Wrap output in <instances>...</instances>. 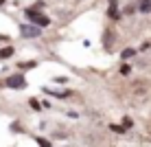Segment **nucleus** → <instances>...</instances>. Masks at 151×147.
<instances>
[{"instance_id":"obj_1","label":"nucleus","mask_w":151,"mask_h":147,"mask_svg":"<svg viewBox=\"0 0 151 147\" xmlns=\"http://www.w3.org/2000/svg\"><path fill=\"white\" fill-rule=\"evenodd\" d=\"M24 15H27V20H31V24H35V27H40V29L50 24V18H48V15H44V13H40L37 9H27Z\"/></svg>"},{"instance_id":"obj_2","label":"nucleus","mask_w":151,"mask_h":147,"mask_svg":"<svg viewBox=\"0 0 151 147\" xmlns=\"http://www.w3.org/2000/svg\"><path fill=\"white\" fill-rule=\"evenodd\" d=\"M7 86L20 90V88L27 86V77H22V75H11V77H7Z\"/></svg>"},{"instance_id":"obj_3","label":"nucleus","mask_w":151,"mask_h":147,"mask_svg":"<svg viewBox=\"0 0 151 147\" xmlns=\"http://www.w3.org/2000/svg\"><path fill=\"white\" fill-rule=\"evenodd\" d=\"M20 33H22L24 38H37L40 27H35V24H22V27H20Z\"/></svg>"},{"instance_id":"obj_4","label":"nucleus","mask_w":151,"mask_h":147,"mask_svg":"<svg viewBox=\"0 0 151 147\" xmlns=\"http://www.w3.org/2000/svg\"><path fill=\"white\" fill-rule=\"evenodd\" d=\"M138 11L140 13H151V0H138Z\"/></svg>"},{"instance_id":"obj_5","label":"nucleus","mask_w":151,"mask_h":147,"mask_svg":"<svg viewBox=\"0 0 151 147\" xmlns=\"http://www.w3.org/2000/svg\"><path fill=\"white\" fill-rule=\"evenodd\" d=\"M107 15H110L112 20H118V18H121V11H118L116 2H112V4H110V9H107Z\"/></svg>"},{"instance_id":"obj_6","label":"nucleus","mask_w":151,"mask_h":147,"mask_svg":"<svg viewBox=\"0 0 151 147\" xmlns=\"http://www.w3.org/2000/svg\"><path fill=\"white\" fill-rule=\"evenodd\" d=\"M11 55H13V46H7V49L0 51V59H9Z\"/></svg>"},{"instance_id":"obj_7","label":"nucleus","mask_w":151,"mask_h":147,"mask_svg":"<svg viewBox=\"0 0 151 147\" xmlns=\"http://www.w3.org/2000/svg\"><path fill=\"white\" fill-rule=\"evenodd\" d=\"M134 55H136V51H134V49H125L123 53H121L123 59H129V57H134Z\"/></svg>"},{"instance_id":"obj_8","label":"nucleus","mask_w":151,"mask_h":147,"mask_svg":"<svg viewBox=\"0 0 151 147\" xmlns=\"http://www.w3.org/2000/svg\"><path fill=\"white\" fill-rule=\"evenodd\" d=\"M110 130H112V132H116V134H123L125 132V127H123V125H118V123H112Z\"/></svg>"},{"instance_id":"obj_9","label":"nucleus","mask_w":151,"mask_h":147,"mask_svg":"<svg viewBox=\"0 0 151 147\" xmlns=\"http://www.w3.org/2000/svg\"><path fill=\"white\" fill-rule=\"evenodd\" d=\"M121 125H123V127H125V130H127V127H132V125H134V121H132V119H129V117H125Z\"/></svg>"},{"instance_id":"obj_10","label":"nucleus","mask_w":151,"mask_h":147,"mask_svg":"<svg viewBox=\"0 0 151 147\" xmlns=\"http://www.w3.org/2000/svg\"><path fill=\"white\" fill-rule=\"evenodd\" d=\"M129 72H132V66L123 64V66H121V75H129Z\"/></svg>"},{"instance_id":"obj_11","label":"nucleus","mask_w":151,"mask_h":147,"mask_svg":"<svg viewBox=\"0 0 151 147\" xmlns=\"http://www.w3.org/2000/svg\"><path fill=\"white\" fill-rule=\"evenodd\" d=\"M37 143H40V147H50V140H46V138H37Z\"/></svg>"},{"instance_id":"obj_12","label":"nucleus","mask_w":151,"mask_h":147,"mask_svg":"<svg viewBox=\"0 0 151 147\" xmlns=\"http://www.w3.org/2000/svg\"><path fill=\"white\" fill-rule=\"evenodd\" d=\"M29 103H31V108H35V110H40V103H37V101H35V99H31V101H29Z\"/></svg>"},{"instance_id":"obj_13","label":"nucleus","mask_w":151,"mask_h":147,"mask_svg":"<svg viewBox=\"0 0 151 147\" xmlns=\"http://www.w3.org/2000/svg\"><path fill=\"white\" fill-rule=\"evenodd\" d=\"M35 62H29V64H20V68H33Z\"/></svg>"},{"instance_id":"obj_14","label":"nucleus","mask_w":151,"mask_h":147,"mask_svg":"<svg viewBox=\"0 0 151 147\" xmlns=\"http://www.w3.org/2000/svg\"><path fill=\"white\" fill-rule=\"evenodd\" d=\"M0 4H4V0H0Z\"/></svg>"}]
</instances>
